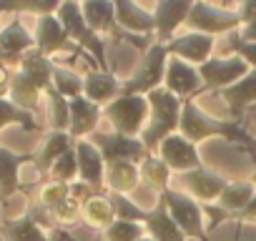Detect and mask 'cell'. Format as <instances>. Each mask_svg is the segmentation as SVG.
Masks as SVG:
<instances>
[{
	"instance_id": "5bb4252c",
	"label": "cell",
	"mask_w": 256,
	"mask_h": 241,
	"mask_svg": "<svg viewBox=\"0 0 256 241\" xmlns=\"http://www.w3.org/2000/svg\"><path fill=\"white\" fill-rule=\"evenodd\" d=\"M78 158V181L88 184L96 194H103L106 186V158L90 141H76Z\"/></svg>"
},
{
	"instance_id": "8d00e7d4",
	"label": "cell",
	"mask_w": 256,
	"mask_h": 241,
	"mask_svg": "<svg viewBox=\"0 0 256 241\" xmlns=\"http://www.w3.org/2000/svg\"><path fill=\"white\" fill-rule=\"evenodd\" d=\"M110 204H113V211H116V218H118V221H136V224H141V221H146V216H148L146 208L136 206L128 196H120V194H113Z\"/></svg>"
},
{
	"instance_id": "60d3db41",
	"label": "cell",
	"mask_w": 256,
	"mask_h": 241,
	"mask_svg": "<svg viewBox=\"0 0 256 241\" xmlns=\"http://www.w3.org/2000/svg\"><path fill=\"white\" fill-rule=\"evenodd\" d=\"M204 214H208V218H211V221L206 224V231H208V228H216L218 224L228 221V216H231V214H226V211H224V208H221L218 204H216V206H214V204L204 206Z\"/></svg>"
},
{
	"instance_id": "83f0119b",
	"label": "cell",
	"mask_w": 256,
	"mask_h": 241,
	"mask_svg": "<svg viewBox=\"0 0 256 241\" xmlns=\"http://www.w3.org/2000/svg\"><path fill=\"white\" fill-rule=\"evenodd\" d=\"M40 96H43V90H40L30 78H26L20 70H16V73L10 76V83H8V100L16 103L20 110H28V113L36 116V108H38Z\"/></svg>"
},
{
	"instance_id": "74e56055",
	"label": "cell",
	"mask_w": 256,
	"mask_h": 241,
	"mask_svg": "<svg viewBox=\"0 0 256 241\" xmlns=\"http://www.w3.org/2000/svg\"><path fill=\"white\" fill-rule=\"evenodd\" d=\"M53 181H63V184H73L78 178V158H76V146L70 151H66L50 168Z\"/></svg>"
},
{
	"instance_id": "e0dca14e",
	"label": "cell",
	"mask_w": 256,
	"mask_h": 241,
	"mask_svg": "<svg viewBox=\"0 0 256 241\" xmlns=\"http://www.w3.org/2000/svg\"><path fill=\"white\" fill-rule=\"evenodd\" d=\"M120 88H123V83L116 78L113 70L93 68L88 76H83V96L100 108H106L110 100H116L120 96Z\"/></svg>"
},
{
	"instance_id": "d6a6232c",
	"label": "cell",
	"mask_w": 256,
	"mask_h": 241,
	"mask_svg": "<svg viewBox=\"0 0 256 241\" xmlns=\"http://www.w3.org/2000/svg\"><path fill=\"white\" fill-rule=\"evenodd\" d=\"M8 126H23L28 131H40V126L36 124V116L28 110H20L16 103H10L6 96H0V131Z\"/></svg>"
},
{
	"instance_id": "603a6c76",
	"label": "cell",
	"mask_w": 256,
	"mask_h": 241,
	"mask_svg": "<svg viewBox=\"0 0 256 241\" xmlns=\"http://www.w3.org/2000/svg\"><path fill=\"white\" fill-rule=\"evenodd\" d=\"M76 146V141L70 138V134H58V131H50L46 138H43V146H40V151L38 154H33V164H36V168H38V174H50V168H53V164L66 154V151H70Z\"/></svg>"
},
{
	"instance_id": "277c9868",
	"label": "cell",
	"mask_w": 256,
	"mask_h": 241,
	"mask_svg": "<svg viewBox=\"0 0 256 241\" xmlns=\"http://www.w3.org/2000/svg\"><path fill=\"white\" fill-rule=\"evenodd\" d=\"M158 201L166 206L168 216L176 221V226L184 231L186 238H198V241H211L208 231H206V216H204V206L191 198L184 191L168 188L158 196Z\"/></svg>"
},
{
	"instance_id": "836d02e7",
	"label": "cell",
	"mask_w": 256,
	"mask_h": 241,
	"mask_svg": "<svg viewBox=\"0 0 256 241\" xmlns=\"http://www.w3.org/2000/svg\"><path fill=\"white\" fill-rule=\"evenodd\" d=\"M53 88L63 96V98H76V96H83V78L70 70V68H63V66H56L53 68Z\"/></svg>"
},
{
	"instance_id": "d4e9b609",
	"label": "cell",
	"mask_w": 256,
	"mask_h": 241,
	"mask_svg": "<svg viewBox=\"0 0 256 241\" xmlns=\"http://www.w3.org/2000/svg\"><path fill=\"white\" fill-rule=\"evenodd\" d=\"M53 68H56V63L48 58V56H43L40 50H28L23 58H20V63H18V70L26 76V78H30L43 93L53 86Z\"/></svg>"
},
{
	"instance_id": "ab89813d",
	"label": "cell",
	"mask_w": 256,
	"mask_h": 241,
	"mask_svg": "<svg viewBox=\"0 0 256 241\" xmlns=\"http://www.w3.org/2000/svg\"><path fill=\"white\" fill-rule=\"evenodd\" d=\"M48 214H50V218H53L56 224H63V226L76 224V218L80 216V201H76V198L70 196V198H66L63 204H58L56 208H50Z\"/></svg>"
},
{
	"instance_id": "6da1fadb",
	"label": "cell",
	"mask_w": 256,
	"mask_h": 241,
	"mask_svg": "<svg viewBox=\"0 0 256 241\" xmlns=\"http://www.w3.org/2000/svg\"><path fill=\"white\" fill-rule=\"evenodd\" d=\"M178 134L191 141L194 146L206 141V138H214V136H221L226 141H234L238 144L244 151L246 146L251 144V136L244 131L241 124L236 120H216L211 118L208 113H204L194 100H184V108H181V124H178Z\"/></svg>"
},
{
	"instance_id": "52a82bcc",
	"label": "cell",
	"mask_w": 256,
	"mask_h": 241,
	"mask_svg": "<svg viewBox=\"0 0 256 241\" xmlns=\"http://www.w3.org/2000/svg\"><path fill=\"white\" fill-rule=\"evenodd\" d=\"M204 83V90H224L228 86H234L236 80H241L251 68L236 58V56H226V58H211L204 66L196 68Z\"/></svg>"
},
{
	"instance_id": "f6af8a7d",
	"label": "cell",
	"mask_w": 256,
	"mask_h": 241,
	"mask_svg": "<svg viewBox=\"0 0 256 241\" xmlns=\"http://www.w3.org/2000/svg\"><path fill=\"white\" fill-rule=\"evenodd\" d=\"M8 83H10V73H8V68L3 63H0V93L8 90Z\"/></svg>"
},
{
	"instance_id": "1f68e13d",
	"label": "cell",
	"mask_w": 256,
	"mask_h": 241,
	"mask_svg": "<svg viewBox=\"0 0 256 241\" xmlns=\"http://www.w3.org/2000/svg\"><path fill=\"white\" fill-rule=\"evenodd\" d=\"M48 98V118H50V131L58 134H68L70 126V108H68V98H63L53 86L46 90Z\"/></svg>"
},
{
	"instance_id": "b9f144b4",
	"label": "cell",
	"mask_w": 256,
	"mask_h": 241,
	"mask_svg": "<svg viewBox=\"0 0 256 241\" xmlns=\"http://www.w3.org/2000/svg\"><path fill=\"white\" fill-rule=\"evenodd\" d=\"M236 16H238V23L241 26L256 20V0H244V3L236 8Z\"/></svg>"
},
{
	"instance_id": "f546056e",
	"label": "cell",
	"mask_w": 256,
	"mask_h": 241,
	"mask_svg": "<svg viewBox=\"0 0 256 241\" xmlns=\"http://www.w3.org/2000/svg\"><path fill=\"white\" fill-rule=\"evenodd\" d=\"M138 171H141V181L151 188V191H156L158 196L164 194V191H168L171 186H168V181H171V168L161 161V158H156V156H146L141 164H138Z\"/></svg>"
},
{
	"instance_id": "30bf717a",
	"label": "cell",
	"mask_w": 256,
	"mask_h": 241,
	"mask_svg": "<svg viewBox=\"0 0 256 241\" xmlns=\"http://www.w3.org/2000/svg\"><path fill=\"white\" fill-rule=\"evenodd\" d=\"M191 6L188 0H161L156 3V10L151 13L154 16V38L156 43H168L178 26H184L188 20V13H191Z\"/></svg>"
},
{
	"instance_id": "ba28073f",
	"label": "cell",
	"mask_w": 256,
	"mask_h": 241,
	"mask_svg": "<svg viewBox=\"0 0 256 241\" xmlns=\"http://www.w3.org/2000/svg\"><path fill=\"white\" fill-rule=\"evenodd\" d=\"M214 40L211 36H204V33H181V36H174L168 43H166V50L171 58H178L194 68L204 66L206 60H211V53H214Z\"/></svg>"
},
{
	"instance_id": "cb8c5ba5",
	"label": "cell",
	"mask_w": 256,
	"mask_h": 241,
	"mask_svg": "<svg viewBox=\"0 0 256 241\" xmlns=\"http://www.w3.org/2000/svg\"><path fill=\"white\" fill-rule=\"evenodd\" d=\"M0 234H3L6 241H50L48 234L43 231L40 221H36L33 211H28L18 218L0 221Z\"/></svg>"
},
{
	"instance_id": "484cf974",
	"label": "cell",
	"mask_w": 256,
	"mask_h": 241,
	"mask_svg": "<svg viewBox=\"0 0 256 241\" xmlns=\"http://www.w3.org/2000/svg\"><path fill=\"white\" fill-rule=\"evenodd\" d=\"M144 226H146V231H148V236L154 241H186L184 231L176 226V221L168 216V211H166V206L161 201L156 204V208L148 211Z\"/></svg>"
},
{
	"instance_id": "44dd1931",
	"label": "cell",
	"mask_w": 256,
	"mask_h": 241,
	"mask_svg": "<svg viewBox=\"0 0 256 241\" xmlns=\"http://www.w3.org/2000/svg\"><path fill=\"white\" fill-rule=\"evenodd\" d=\"M116 28L134 36H154V16L128 0H116Z\"/></svg>"
},
{
	"instance_id": "2e32d148",
	"label": "cell",
	"mask_w": 256,
	"mask_h": 241,
	"mask_svg": "<svg viewBox=\"0 0 256 241\" xmlns=\"http://www.w3.org/2000/svg\"><path fill=\"white\" fill-rule=\"evenodd\" d=\"M221 98L226 100L228 106V113H231V120L236 124H244V113L248 108H256V70H248L241 80H236L234 86L224 88L221 90Z\"/></svg>"
},
{
	"instance_id": "ac0fdd59",
	"label": "cell",
	"mask_w": 256,
	"mask_h": 241,
	"mask_svg": "<svg viewBox=\"0 0 256 241\" xmlns=\"http://www.w3.org/2000/svg\"><path fill=\"white\" fill-rule=\"evenodd\" d=\"M26 161H33V154H16L6 146H0V201L13 198L20 186V166Z\"/></svg>"
},
{
	"instance_id": "4fadbf2b",
	"label": "cell",
	"mask_w": 256,
	"mask_h": 241,
	"mask_svg": "<svg viewBox=\"0 0 256 241\" xmlns=\"http://www.w3.org/2000/svg\"><path fill=\"white\" fill-rule=\"evenodd\" d=\"M164 88L171 90L176 98L188 100L191 96H196V93L204 90V83H201V76H198V70L194 66H188V63L178 60V58H168Z\"/></svg>"
},
{
	"instance_id": "c3c4849f",
	"label": "cell",
	"mask_w": 256,
	"mask_h": 241,
	"mask_svg": "<svg viewBox=\"0 0 256 241\" xmlns=\"http://www.w3.org/2000/svg\"><path fill=\"white\" fill-rule=\"evenodd\" d=\"M251 184H254V188H256V171H254V176H251Z\"/></svg>"
},
{
	"instance_id": "bcb514c9",
	"label": "cell",
	"mask_w": 256,
	"mask_h": 241,
	"mask_svg": "<svg viewBox=\"0 0 256 241\" xmlns=\"http://www.w3.org/2000/svg\"><path fill=\"white\" fill-rule=\"evenodd\" d=\"M246 154L254 158V164H256V138H251V144L246 146Z\"/></svg>"
},
{
	"instance_id": "d6986e66",
	"label": "cell",
	"mask_w": 256,
	"mask_h": 241,
	"mask_svg": "<svg viewBox=\"0 0 256 241\" xmlns=\"http://www.w3.org/2000/svg\"><path fill=\"white\" fill-rule=\"evenodd\" d=\"M68 108H70V126H68V134L70 138H83L88 134H96V126L103 116V108L90 103L86 96H76L68 100Z\"/></svg>"
},
{
	"instance_id": "681fc988",
	"label": "cell",
	"mask_w": 256,
	"mask_h": 241,
	"mask_svg": "<svg viewBox=\"0 0 256 241\" xmlns=\"http://www.w3.org/2000/svg\"><path fill=\"white\" fill-rule=\"evenodd\" d=\"M138 241H154V238H151V236H144V238H138Z\"/></svg>"
},
{
	"instance_id": "8fae6325",
	"label": "cell",
	"mask_w": 256,
	"mask_h": 241,
	"mask_svg": "<svg viewBox=\"0 0 256 241\" xmlns=\"http://www.w3.org/2000/svg\"><path fill=\"white\" fill-rule=\"evenodd\" d=\"M181 181H184V186H186V194H188L191 198H196L201 206H208V204L218 201V196H221L224 188L228 186V181H226L224 176H218L216 171H211V168H206V166L184 174Z\"/></svg>"
},
{
	"instance_id": "7bdbcfd3",
	"label": "cell",
	"mask_w": 256,
	"mask_h": 241,
	"mask_svg": "<svg viewBox=\"0 0 256 241\" xmlns=\"http://www.w3.org/2000/svg\"><path fill=\"white\" fill-rule=\"evenodd\" d=\"M238 218H241V221H248V224H256V194H254V198L246 204V208L238 214Z\"/></svg>"
},
{
	"instance_id": "4316f807",
	"label": "cell",
	"mask_w": 256,
	"mask_h": 241,
	"mask_svg": "<svg viewBox=\"0 0 256 241\" xmlns=\"http://www.w3.org/2000/svg\"><path fill=\"white\" fill-rule=\"evenodd\" d=\"M86 26L100 36V33H113L116 28V3L110 0H88V3H80Z\"/></svg>"
},
{
	"instance_id": "7402d4cb",
	"label": "cell",
	"mask_w": 256,
	"mask_h": 241,
	"mask_svg": "<svg viewBox=\"0 0 256 241\" xmlns=\"http://www.w3.org/2000/svg\"><path fill=\"white\" fill-rule=\"evenodd\" d=\"M138 184H141L138 164H131V161H106V186L110 188V194L128 196Z\"/></svg>"
},
{
	"instance_id": "5b68a950",
	"label": "cell",
	"mask_w": 256,
	"mask_h": 241,
	"mask_svg": "<svg viewBox=\"0 0 256 241\" xmlns=\"http://www.w3.org/2000/svg\"><path fill=\"white\" fill-rule=\"evenodd\" d=\"M168 50L164 43H154L146 53H144V60L138 63V68L131 73L120 88L123 96H148L151 90L161 88L164 86V78H166V66H168Z\"/></svg>"
},
{
	"instance_id": "ffe728a7",
	"label": "cell",
	"mask_w": 256,
	"mask_h": 241,
	"mask_svg": "<svg viewBox=\"0 0 256 241\" xmlns=\"http://www.w3.org/2000/svg\"><path fill=\"white\" fill-rule=\"evenodd\" d=\"M36 50H40L43 56H56V53H60V50H66L68 46H70V40H68V36H66V30H63V26L58 23V18H56V13H50V16H40L38 20H36Z\"/></svg>"
},
{
	"instance_id": "8992f818",
	"label": "cell",
	"mask_w": 256,
	"mask_h": 241,
	"mask_svg": "<svg viewBox=\"0 0 256 241\" xmlns=\"http://www.w3.org/2000/svg\"><path fill=\"white\" fill-rule=\"evenodd\" d=\"M186 23L194 33H204V36H211V38H216L221 33H234L241 26L236 10L216 8V6H208V3H194Z\"/></svg>"
},
{
	"instance_id": "7a4b0ae2",
	"label": "cell",
	"mask_w": 256,
	"mask_h": 241,
	"mask_svg": "<svg viewBox=\"0 0 256 241\" xmlns=\"http://www.w3.org/2000/svg\"><path fill=\"white\" fill-rule=\"evenodd\" d=\"M148 100V124H146V131L141 134V141L146 146L148 154H154L164 138L178 134V124H181V108H184V100L176 98L171 90H166L164 86L151 90L146 96Z\"/></svg>"
},
{
	"instance_id": "f1b7e54d",
	"label": "cell",
	"mask_w": 256,
	"mask_h": 241,
	"mask_svg": "<svg viewBox=\"0 0 256 241\" xmlns=\"http://www.w3.org/2000/svg\"><path fill=\"white\" fill-rule=\"evenodd\" d=\"M80 214H83L86 224H88V226H93V228H98V231H106L108 226H113V224H116L113 204H110V198H108V196H103V194L90 196V198L80 206Z\"/></svg>"
},
{
	"instance_id": "4dcf8cb0",
	"label": "cell",
	"mask_w": 256,
	"mask_h": 241,
	"mask_svg": "<svg viewBox=\"0 0 256 241\" xmlns=\"http://www.w3.org/2000/svg\"><path fill=\"white\" fill-rule=\"evenodd\" d=\"M254 194H256V188H254L251 181H236V184H228V186L224 188V194L218 196L216 204H218L226 214L238 216V214L246 208V204L254 198Z\"/></svg>"
},
{
	"instance_id": "9c48e42d",
	"label": "cell",
	"mask_w": 256,
	"mask_h": 241,
	"mask_svg": "<svg viewBox=\"0 0 256 241\" xmlns=\"http://www.w3.org/2000/svg\"><path fill=\"white\" fill-rule=\"evenodd\" d=\"M158 158H161L171 171H176V174H181V176L204 166V161H201L196 146H194L191 141H186L181 134H174V136H168V138L161 141V146H158Z\"/></svg>"
},
{
	"instance_id": "d590c367",
	"label": "cell",
	"mask_w": 256,
	"mask_h": 241,
	"mask_svg": "<svg viewBox=\"0 0 256 241\" xmlns=\"http://www.w3.org/2000/svg\"><path fill=\"white\" fill-rule=\"evenodd\" d=\"M38 198H40V206H43L46 211H50V208H56L58 204H63L66 198H70V184H63V181H53V178H50L48 184H43Z\"/></svg>"
},
{
	"instance_id": "3957f363",
	"label": "cell",
	"mask_w": 256,
	"mask_h": 241,
	"mask_svg": "<svg viewBox=\"0 0 256 241\" xmlns=\"http://www.w3.org/2000/svg\"><path fill=\"white\" fill-rule=\"evenodd\" d=\"M148 100L146 96H118L103 108V116L108 118V124L118 136L128 138H141L148 124Z\"/></svg>"
},
{
	"instance_id": "7c38bea8",
	"label": "cell",
	"mask_w": 256,
	"mask_h": 241,
	"mask_svg": "<svg viewBox=\"0 0 256 241\" xmlns=\"http://www.w3.org/2000/svg\"><path fill=\"white\" fill-rule=\"evenodd\" d=\"M93 146L100 151L106 161H131L141 164L146 156H151L141 138H128V136H93Z\"/></svg>"
},
{
	"instance_id": "f35d334b",
	"label": "cell",
	"mask_w": 256,
	"mask_h": 241,
	"mask_svg": "<svg viewBox=\"0 0 256 241\" xmlns=\"http://www.w3.org/2000/svg\"><path fill=\"white\" fill-rule=\"evenodd\" d=\"M228 48H231L234 56L241 58L251 70H256V43H246V40H241L238 30H234V33H228Z\"/></svg>"
},
{
	"instance_id": "ee69618b",
	"label": "cell",
	"mask_w": 256,
	"mask_h": 241,
	"mask_svg": "<svg viewBox=\"0 0 256 241\" xmlns=\"http://www.w3.org/2000/svg\"><path fill=\"white\" fill-rule=\"evenodd\" d=\"M238 36H241V40H246V43H256V20H251V23L241 26Z\"/></svg>"
},
{
	"instance_id": "7dc6e473",
	"label": "cell",
	"mask_w": 256,
	"mask_h": 241,
	"mask_svg": "<svg viewBox=\"0 0 256 241\" xmlns=\"http://www.w3.org/2000/svg\"><path fill=\"white\" fill-rule=\"evenodd\" d=\"M8 10H16V6H8V3H0V16L8 13ZM0 30H3V26H0Z\"/></svg>"
},
{
	"instance_id": "9a60e30c",
	"label": "cell",
	"mask_w": 256,
	"mask_h": 241,
	"mask_svg": "<svg viewBox=\"0 0 256 241\" xmlns=\"http://www.w3.org/2000/svg\"><path fill=\"white\" fill-rule=\"evenodd\" d=\"M36 48V38L26 30L20 20H10L3 30H0V63L6 68L13 63H20V58Z\"/></svg>"
},
{
	"instance_id": "e575fe53",
	"label": "cell",
	"mask_w": 256,
	"mask_h": 241,
	"mask_svg": "<svg viewBox=\"0 0 256 241\" xmlns=\"http://www.w3.org/2000/svg\"><path fill=\"white\" fill-rule=\"evenodd\" d=\"M146 236V226L136 221H118L103 231V241H138Z\"/></svg>"
}]
</instances>
